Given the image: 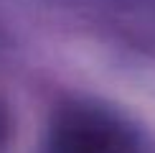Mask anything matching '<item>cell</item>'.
<instances>
[{"label":"cell","instance_id":"cell-2","mask_svg":"<svg viewBox=\"0 0 155 153\" xmlns=\"http://www.w3.org/2000/svg\"><path fill=\"white\" fill-rule=\"evenodd\" d=\"M5 135H8V115H5V107L0 105V145L5 143Z\"/></svg>","mask_w":155,"mask_h":153},{"label":"cell","instance_id":"cell-1","mask_svg":"<svg viewBox=\"0 0 155 153\" xmlns=\"http://www.w3.org/2000/svg\"><path fill=\"white\" fill-rule=\"evenodd\" d=\"M43 153H137V140L112 112L69 105L51 123Z\"/></svg>","mask_w":155,"mask_h":153}]
</instances>
